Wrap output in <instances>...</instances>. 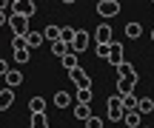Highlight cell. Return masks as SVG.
Listing matches in <instances>:
<instances>
[{
	"instance_id": "6da1fadb",
	"label": "cell",
	"mask_w": 154,
	"mask_h": 128,
	"mask_svg": "<svg viewBox=\"0 0 154 128\" xmlns=\"http://www.w3.org/2000/svg\"><path fill=\"white\" fill-rule=\"evenodd\" d=\"M29 23H32V17H26V14H9V28L14 31V37H26Z\"/></svg>"
},
{
	"instance_id": "4316f807",
	"label": "cell",
	"mask_w": 154,
	"mask_h": 128,
	"mask_svg": "<svg viewBox=\"0 0 154 128\" xmlns=\"http://www.w3.org/2000/svg\"><path fill=\"white\" fill-rule=\"evenodd\" d=\"M77 103L88 106V103H91V88H83V91H77Z\"/></svg>"
},
{
	"instance_id": "9a60e30c",
	"label": "cell",
	"mask_w": 154,
	"mask_h": 128,
	"mask_svg": "<svg viewBox=\"0 0 154 128\" xmlns=\"http://www.w3.org/2000/svg\"><path fill=\"white\" fill-rule=\"evenodd\" d=\"M137 111L143 114V117H149V114L154 111V97H140V103H137Z\"/></svg>"
},
{
	"instance_id": "e0dca14e",
	"label": "cell",
	"mask_w": 154,
	"mask_h": 128,
	"mask_svg": "<svg viewBox=\"0 0 154 128\" xmlns=\"http://www.w3.org/2000/svg\"><path fill=\"white\" fill-rule=\"evenodd\" d=\"M43 31H29L26 34V43H29V49H37V46H43Z\"/></svg>"
},
{
	"instance_id": "4fadbf2b",
	"label": "cell",
	"mask_w": 154,
	"mask_h": 128,
	"mask_svg": "<svg viewBox=\"0 0 154 128\" xmlns=\"http://www.w3.org/2000/svg\"><path fill=\"white\" fill-rule=\"evenodd\" d=\"M74 37H77V28H72V26H60V43H66L69 49H72Z\"/></svg>"
},
{
	"instance_id": "30bf717a",
	"label": "cell",
	"mask_w": 154,
	"mask_h": 128,
	"mask_svg": "<svg viewBox=\"0 0 154 128\" xmlns=\"http://www.w3.org/2000/svg\"><path fill=\"white\" fill-rule=\"evenodd\" d=\"M6 88H17V85H20L23 83V71H20V68H9V74H6Z\"/></svg>"
},
{
	"instance_id": "603a6c76",
	"label": "cell",
	"mask_w": 154,
	"mask_h": 128,
	"mask_svg": "<svg viewBox=\"0 0 154 128\" xmlns=\"http://www.w3.org/2000/svg\"><path fill=\"white\" fill-rule=\"evenodd\" d=\"M69 51H72V49H69L66 43H60V40H57V43H51V54H54V57H60V60L69 54Z\"/></svg>"
},
{
	"instance_id": "d6986e66",
	"label": "cell",
	"mask_w": 154,
	"mask_h": 128,
	"mask_svg": "<svg viewBox=\"0 0 154 128\" xmlns=\"http://www.w3.org/2000/svg\"><path fill=\"white\" fill-rule=\"evenodd\" d=\"M43 37L49 40V43H57V40H60V26H46L43 28Z\"/></svg>"
},
{
	"instance_id": "2e32d148",
	"label": "cell",
	"mask_w": 154,
	"mask_h": 128,
	"mask_svg": "<svg viewBox=\"0 0 154 128\" xmlns=\"http://www.w3.org/2000/svg\"><path fill=\"white\" fill-rule=\"evenodd\" d=\"M72 106V94L69 91H57L54 94V108H69Z\"/></svg>"
},
{
	"instance_id": "5bb4252c",
	"label": "cell",
	"mask_w": 154,
	"mask_h": 128,
	"mask_svg": "<svg viewBox=\"0 0 154 128\" xmlns=\"http://www.w3.org/2000/svg\"><path fill=\"white\" fill-rule=\"evenodd\" d=\"M123 123H126L128 128H143V114L140 111H128L126 117H123Z\"/></svg>"
},
{
	"instance_id": "83f0119b",
	"label": "cell",
	"mask_w": 154,
	"mask_h": 128,
	"mask_svg": "<svg viewBox=\"0 0 154 128\" xmlns=\"http://www.w3.org/2000/svg\"><path fill=\"white\" fill-rule=\"evenodd\" d=\"M29 60H32L29 51H14V63H20V66H23V63H29Z\"/></svg>"
},
{
	"instance_id": "3957f363",
	"label": "cell",
	"mask_w": 154,
	"mask_h": 128,
	"mask_svg": "<svg viewBox=\"0 0 154 128\" xmlns=\"http://www.w3.org/2000/svg\"><path fill=\"white\" fill-rule=\"evenodd\" d=\"M94 43H97V46H111V43H114V37H111V26H109V23H100V26L94 28Z\"/></svg>"
},
{
	"instance_id": "ac0fdd59",
	"label": "cell",
	"mask_w": 154,
	"mask_h": 128,
	"mask_svg": "<svg viewBox=\"0 0 154 128\" xmlns=\"http://www.w3.org/2000/svg\"><path fill=\"white\" fill-rule=\"evenodd\" d=\"M88 117H94V114H91V106L77 103V106H74V120H88Z\"/></svg>"
},
{
	"instance_id": "44dd1931",
	"label": "cell",
	"mask_w": 154,
	"mask_h": 128,
	"mask_svg": "<svg viewBox=\"0 0 154 128\" xmlns=\"http://www.w3.org/2000/svg\"><path fill=\"white\" fill-rule=\"evenodd\" d=\"M29 128H51V125H49V120H46V114H32Z\"/></svg>"
},
{
	"instance_id": "ba28073f",
	"label": "cell",
	"mask_w": 154,
	"mask_h": 128,
	"mask_svg": "<svg viewBox=\"0 0 154 128\" xmlns=\"http://www.w3.org/2000/svg\"><path fill=\"white\" fill-rule=\"evenodd\" d=\"M69 77H72V83L77 85V91H83V88H91V77H88V74H86V71H83V68H80V66H77V68H74V71H72V74H69Z\"/></svg>"
},
{
	"instance_id": "f546056e",
	"label": "cell",
	"mask_w": 154,
	"mask_h": 128,
	"mask_svg": "<svg viewBox=\"0 0 154 128\" xmlns=\"http://www.w3.org/2000/svg\"><path fill=\"white\" fill-rule=\"evenodd\" d=\"M97 57H103V60H109V46H97V51H94Z\"/></svg>"
},
{
	"instance_id": "52a82bcc",
	"label": "cell",
	"mask_w": 154,
	"mask_h": 128,
	"mask_svg": "<svg viewBox=\"0 0 154 128\" xmlns=\"http://www.w3.org/2000/svg\"><path fill=\"white\" fill-rule=\"evenodd\" d=\"M137 80H140V77H120V80H117V94H120V97L134 94V88H137Z\"/></svg>"
},
{
	"instance_id": "5b68a950",
	"label": "cell",
	"mask_w": 154,
	"mask_h": 128,
	"mask_svg": "<svg viewBox=\"0 0 154 128\" xmlns=\"http://www.w3.org/2000/svg\"><path fill=\"white\" fill-rule=\"evenodd\" d=\"M88 43H91V34H88L86 28H77V37H74V43H72V54H80V51H86V49H88Z\"/></svg>"
},
{
	"instance_id": "e575fe53",
	"label": "cell",
	"mask_w": 154,
	"mask_h": 128,
	"mask_svg": "<svg viewBox=\"0 0 154 128\" xmlns=\"http://www.w3.org/2000/svg\"><path fill=\"white\" fill-rule=\"evenodd\" d=\"M151 6H154V3H151Z\"/></svg>"
},
{
	"instance_id": "7402d4cb",
	"label": "cell",
	"mask_w": 154,
	"mask_h": 128,
	"mask_svg": "<svg viewBox=\"0 0 154 128\" xmlns=\"http://www.w3.org/2000/svg\"><path fill=\"white\" fill-rule=\"evenodd\" d=\"M120 100H123V108H126V114H128V111H137V103H140V97L128 94V97H120Z\"/></svg>"
},
{
	"instance_id": "8fae6325",
	"label": "cell",
	"mask_w": 154,
	"mask_h": 128,
	"mask_svg": "<svg viewBox=\"0 0 154 128\" xmlns=\"http://www.w3.org/2000/svg\"><path fill=\"white\" fill-rule=\"evenodd\" d=\"M46 108H49L46 97H29V111L32 114H46Z\"/></svg>"
},
{
	"instance_id": "7c38bea8",
	"label": "cell",
	"mask_w": 154,
	"mask_h": 128,
	"mask_svg": "<svg viewBox=\"0 0 154 128\" xmlns=\"http://www.w3.org/2000/svg\"><path fill=\"white\" fill-rule=\"evenodd\" d=\"M11 106H14V88H3L0 91V111H6Z\"/></svg>"
},
{
	"instance_id": "277c9868",
	"label": "cell",
	"mask_w": 154,
	"mask_h": 128,
	"mask_svg": "<svg viewBox=\"0 0 154 128\" xmlns=\"http://www.w3.org/2000/svg\"><path fill=\"white\" fill-rule=\"evenodd\" d=\"M97 14L100 17H117L120 14V3H117V0H100L97 3Z\"/></svg>"
},
{
	"instance_id": "836d02e7",
	"label": "cell",
	"mask_w": 154,
	"mask_h": 128,
	"mask_svg": "<svg viewBox=\"0 0 154 128\" xmlns=\"http://www.w3.org/2000/svg\"><path fill=\"white\" fill-rule=\"evenodd\" d=\"M143 128H151V125H143Z\"/></svg>"
},
{
	"instance_id": "cb8c5ba5",
	"label": "cell",
	"mask_w": 154,
	"mask_h": 128,
	"mask_svg": "<svg viewBox=\"0 0 154 128\" xmlns=\"http://www.w3.org/2000/svg\"><path fill=\"white\" fill-rule=\"evenodd\" d=\"M60 63H63V68H66V71H69V74H72V71H74V68H77V54H72V51H69V54H66V57H63V60H60Z\"/></svg>"
},
{
	"instance_id": "8992f818",
	"label": "cell",
	"mask_w": 154,
	"mask_h": 128,
	"mask_svg": "<svg viewBox=\"0 0 154 128\" xmlns=\"http://www.w3.org/2000/svg\"><path fill=\"white\" fill-rule=\"evenodd\" d=\"M34 11H37V6H34V3H29V0H14L9 14H26V17H34Z\"/></svg>"
},
{
	"instance_id": "484cf974",
	"label": "cell",
	"mask_w": 154,
	"mask_h": 128,
	"mask_svg": "<svg viewBox=\"0 0 154 128\" xmlns=\"http://www.w3.org/2000/svg\"><path fill=\"white\" fill-rule=\"evenodd\" d=\"M11 51H32V49H29L26 37H14L11 40Z\"/></svg>"
},
{
	"instance_id": "7a4b0ae2",
	"label": "cell",
	"mask_w": 154,
	"mask_h": 128,
	"mask_svg": "<svg viewBox=\"0 0 154 128\" xmlns=\"http://www.w3.org/2000/svg\"><path fill=\"white\" fill-rule=\"evenodd\" d=\"M106 111H109V120H114V123H123V117H126V108H123L120 94H117V97H109V103H106Z\"/></svg>"
},
{
	"instance_id": "ffe728a7",
	"label": "cell",
	"mask_w": 154,
	"mask_h": 128,
	"mask_svg": "<svg viewBox=\"0 0 154 128\" xmlns=\"http://www.w3.org/2000/svg\"><path fill=\"white\" fill-rule=\"evenodd\" d=\"M140 34H143V26L140 23H128L126 26V37L128 40H140Z\"/></svg>"
},
{
	"instance_id": "d6a6232c",
	"label": "cell",
	"mask_w": 154,
	"mask_h": 128,
	"mask_svg": "<svg viewBox=\"0 0 154 128\" xmlns=\"http://www.w3.org/2000/svg\"><path fill=\"white\" fill-rule=\"evenodd\" d=\"M151 43H154V28H151Z\"/></svg>"
},
{
	"instance_id": "1f68e13d",
	"label": "cell",
	"mask_w": 154,
	"mask_h": 128,
	"mask_svg": "<svg viewBox=\"0 0 154 128\" xmlns=\"http://www.w3.org/2000/svg\"><path fill=\"white\" fill-rule=\"evenodd\" d=\"M9 23V14H6V9H0V26H6Z\"/></svg>"
},
{
	"instance_id": "f1b7e54d",
	"label": "cell",
	"mask_w": 154,
	"mask_h": 128,
	"mask_svg": "<svg viewBox=\"0 0 154 128\" xmlns=\"http://www.w3.org/2000/svg\"><path fill=\"white\" fill-rule=\"evenodd\" d=\"M86 128H103V120H100V117H88L86 120Z\"/></svg>"
},
{
	"instance_id": "9c48e42d",
	"label": "cell",
	"mask_w": 154,
	"mask_h": 128,
	"mask_svg": "<svg viewBox=\"0 0 154 128\" xmlns=\"http://www.w3.org/2000/svg\"><path fill=\"white\" fill-rule=\"evenodd\" d=\"M109 63L114 68H120L123 63H126V60H123V43H117V40H114V43L109 46Z\"/></svg>"
},
{
	"instance_id": "d4e9b609",
	"label": "cell",
	"mask_w": 154,
	"mask_h": 128,
	"mask_svg": "<svg viewBox=\"0 0 154 128\" xmlns=\"http://www.w3.org/2000/svg\"><path fill=\"white\" fill-rule=\"evenodd\" d=\"M117 74H120V77H137V68H134L131 63L126 60V63H123L120 68H117Z\"/></svg>"
},
{
	"instance_id": "4dcf8cb0",
	"label": "cell",
	"mask_w": 154,
	"mask_h": 128,
	"mask_svg": "<svg viewBox=\"0 0 154 128\" xmlns=\"http://www.w3.org/2000/svg\"><path fill=\"white\" fill-rule=\"evenodd\" d=\"M6 74H9V63L0 57V77H6Z\"/></svg>"
}]
</instances>
